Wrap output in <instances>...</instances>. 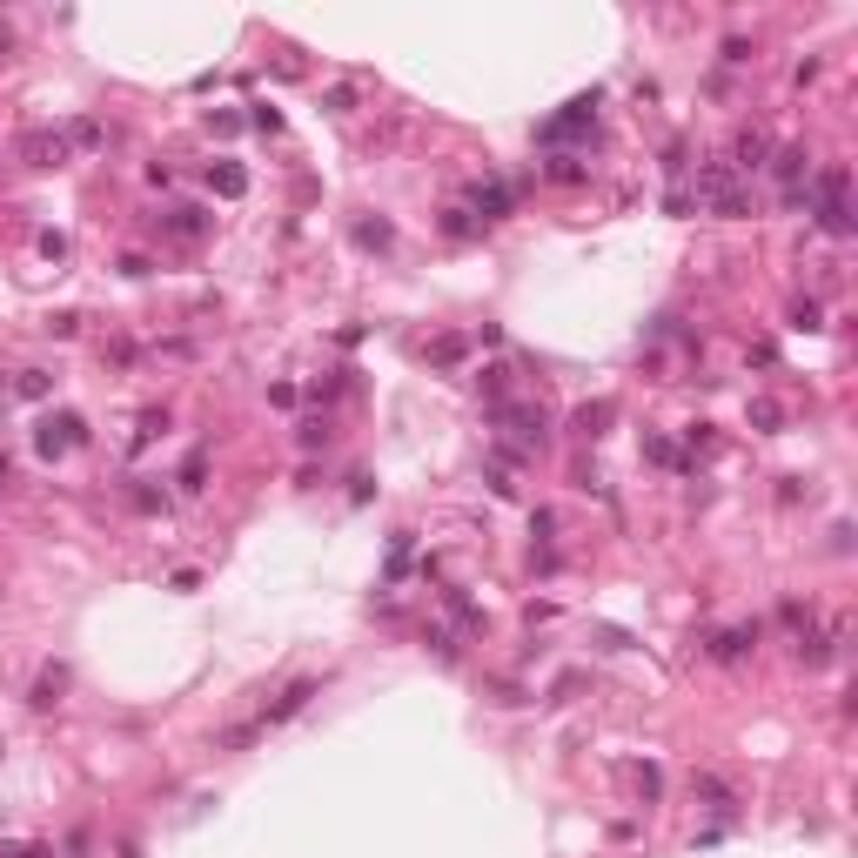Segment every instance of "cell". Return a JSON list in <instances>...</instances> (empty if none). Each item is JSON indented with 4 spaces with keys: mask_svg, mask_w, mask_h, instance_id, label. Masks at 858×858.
Returning a JSON list of instances; mask_svg holds the SVG:
<instances>
[{
    "mask_svg": "<svg viewBox=\"0 0 858 858\" xmlns=\"http://www.w3.org/2000/svg\"><path fill=\"white\" fill-rule=\"evenodd\" d=\"M818 222L832 228V235L852 228V215H845V168H825V175H818Z\"/></svg>",
    "mask_w": 858,
    "mask_h": 858,
    "instance_id": "obj_1",
    "label": "cell"
},
{
    "mask_svg": "<svg viewBox=\"0 0 858 858\" xmlns=\"http://www.w3.org/2000/svg\"><path fill=\"white\" fill-rule=\"evenodd\" d=\"M704 202L718 208V215H738V181H731V168H718V161H711V168H704Z\"/></svg>",
    "mask_w": 858,
    "mask_h": 858,
    "instance_id": "obj_2",
    "label": "cell"
},
{
    "mask_svg": "<svg viewBox=\"0 0 858 858\" xmlns=\"http://www.w3.org/2000/svg\"><path fill=\"white\" fill-rule=\"evenodd\" d=\"M590 128V101H570V114L564 121H550V128H543V141H564V135H584Z\"/></svg>",
    "mask_w": 858,
    "mask_h": 858,
    "instance_id": "obj_3",
    "label": "cell"
},
{
    "mask_svg": "<svg viewBox=\"0 0 858 858\" xmlns=\"http://www.w3.org/2000/svg\"><path fill=\"white\" fill-rule=\"evenodd\" d=\"M202 228H208V215H202V208H175V215H168V235H175V242H195Z\"/></svg>",
    "mask_w": 858,
    "mask_h": 858,
    "instance_id": "obj_4",
    "label": "cell"
},
{
    "mask_svg": "<svg viewBox=\"0 0 858 858\" xmlns=\"http://www.w3.org/2000/svg\"><path fill=\"white\" fill-rule=\"evenodd\" d=\"M208 181H215L222 195H242V188H249V175H242V168H215V175H208Z\"/></svg>",
    "mask_w": 858,
    "mask_h": 858,
    "instance_id": "obj_5",
    "label": "cell"
},
{
    "mask_svg": "<svg viewBox=\"0 0 858 858\" xmlns=\"http://www.w3.org/2000/svg\"><path fill=\"white\" fill-rule=\"evenodd\" d=\"M0 483H7V456H0Z\"/></svg>",
    "mask_w": 858,
    "mask_h": 858,
    "instance_id": "obj_6",
    "label": "cell"
}]
</instances>
